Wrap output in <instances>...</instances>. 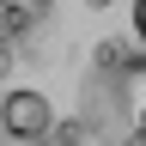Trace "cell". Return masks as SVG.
Returning a JSON list of instances; mask_svg holds the SVG:
<instances>
[{"label": "cell", "mask_w": 146, "mask_h": 146, "mask_svg": "<svg viewBox=\"0 0 146 146\" xmlns=\"http://www.w3.org/2000/svg\"><path fill=\"white\" fill-rule=\"evenodd\" d=\"M110 73V116L122 122V146H146V61H128V55L104 49L98 55Z\"/></svg>", "instance_id": "6da1fadb"}, {"label": "cell", "mask_w": 146, "mask_h": 146, "mask_svg": "<svg viewBox=\"0 0 146 146\" xmlns=\"http://www.w3.org/2000/svg\"><path fill=\"white\" fill-rule=\"evenodd\" d=\"M0 134L12 146H43L55 134V104L43 91H31V85H12L6 98H0Z\"/></svg>", "instance_id": "7a4b0ae2"}, {"label": "cell", "mask_w": 146, "mask_h": 146, "mask_svg": "<svg viewBox=\"0 0 146 146\" xmlns=\"http://www.w3.org/2000/svg\"><path fill=\"white\" fill-rule=\"evenodd\" d=\"M134 36L146 43V0H134Z\"/></svg>", "instance_id": "3957f363"}]
</instances>
